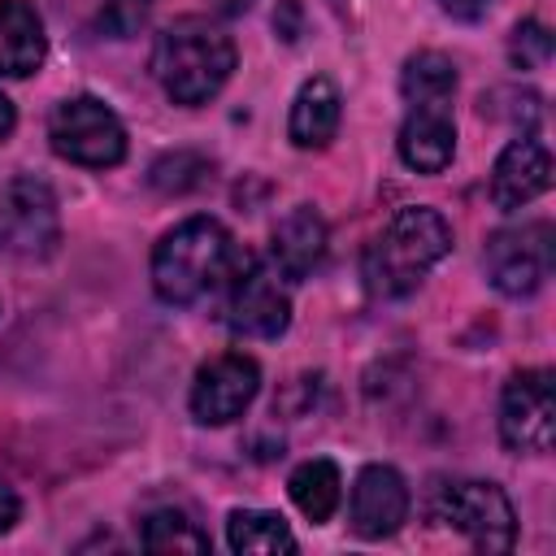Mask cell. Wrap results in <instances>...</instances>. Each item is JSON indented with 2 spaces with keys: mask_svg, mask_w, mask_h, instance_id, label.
Listing matches in <instances>:
<instances>
[{
  "mask_svg": "<svg viewBox=\"0 0 556 556\" xmlns=\"http://www.w3.org/2000/svg\"><path fill=\"white\" fill-rule=\"evenodd\" d=\"M500 439L508 452H547L556 439L552 369H521L500 395Z\"/></svg>",
  "mask_w": 556,
  "mask_h": 556,
  "instance_id": "cell-8",
  "label": "cell"
},
{
  "mask_svg": "<svg viewBox=\"0 0 556 556\" xmlns=\"http://www.w3.org/2000/svg\"><path fill=\"white\" fill-rule=\"evenodd\" d=\"M248 261L217 217H187L161 235L152 252V287L165 304H195L200 295L226 287V278Z\"/></svg>",
  "mask_w": 556,
  "mask_h": 556,
  "instance_id": "cell-1",
  "label": "cell"
},
{
  "mask_svg": "<svg viewBox=\"0 0 556 556\" xmlns=\"http://www.w3.org/2000/svg\"><path fill=\"white\" fill-rule=\"evenodd\" d=\"M13 126H17V113H13V100L0 91V143L13 135Z\"/></svg>",
  "mask_w": 556,
  "mask_h": 556,
  "instance_id": "cell-27",
  "label": "cell"
},
{
  "mask_svg": "<svg viewBox=\"0 0 556 556\" xmlns=\"http://www.w3.org/2000/svg\"><path fill=\"white\" fill-rule=\"evenodd\" d=\"M48 39H43V17L35 13L30 0H0V74L4 78H26L43 65Z\"/></svg>",
  "mask_w": 556,
  "mask_h": 556,
  "instance_id": "cell-15",
  "label": "cell"
},
{
  "mask_svg": "<svg viewBox=\"0 0 556 556\" xmlns=\"http://www.w3.org/2000/svg\"><path fill=\"white\" fill-rule=\"evenodd\" d=\"M508 61L517 70H543L552 61V30L543 22H534V17L517 22L513 39H508Z\"/></svg>",
  "mask_w": 556,
  "mask_h": 556,
  "instance_id": "cell-22",
  "label": "cell"
},
{
  "mask_svg": "<svg viewBox=\"0 0 556 556\" xmlns=\"http://www.w3.org/2000/svg\"><path fill=\"white\" fill-rule=\"evenodd\" d=\"M408 517V486L391 465H365L352 486V530L361 539H387Z\"/></svg>",
  "mask_w": 556,
  "mask_h": 556,
  "instance_id": "cell-11",
  "label": "cell"
},
{
  "mask_svg": "<svg viewBox=\"0 0 556 556\" xmlns=\"http://www.w3.org/2000/svg\"><path fill=\"white\" fill-rule=\"evenodd\" d=\"M61 243V208L43 178L22 174L0 187V252L43 261Z\"/></svg>",
  "mask_w": 556,
  "mask_h": 556,
  "instance_id": "cell-5",
  "label": "cell"
},
{
  "mask_svg": "<svg viewBox=\"0 0 556 556\" xmlns=\"http://www.w3.org/2000/svg\"><path fill=\"white\" fill-rule=\"evenodd\" d=\"M547 187H552V156H547V148H543L534 135L513 139V143L495 156V165H491V200H495L504 213L530 204V200L543 195Z\"/></svg>",
  "mask_w": 556,
  "mask_h": 556,
  "instance_id": "cell-12",
  "label": "cell"
},
{
  "mask_svg": "<svg viewBox=\"0 0 556 556\" xmlns=\"http://www.w3.org/2000/svg\"><path fill=\"white\" fill-rule=\"evenodd\" d=\"M400 91L408 104H452L456 65L443 52H413L400 70Z\"/></svg>",
  "mask_w": 556,
  "mask_h": 556,
  "instance_id": "cell-18",
  "label": "cell"
},
{
  "mask_svg": "<svg viewBox=\"0 0 556 556\" xmlns=\"http://www.w3.org/2000/svg\"><path fill=\"white\" fill-rule=\"evenodd\" d=\"M300 0H278V9H274V30L287 39V43H295L300 39Z\"/></svg>",
  "mask_w": 556,
  "mask_h": 556,
  "instance_id": "cell-24",
  "label": "cell"
},
{
  "mask_svg": "<svg viewBox=\"0 0 556 556\" xmlns=\"http://www.w3.org/2000/svg\"><path fill=\"white\" fill-rule=\"evenodd\" d=\"M552 256H556L552 222H521V226H504L486 239L482 265H486V278L500 295L521 300V295H534L547 282Z\"/></svg>",
  "mask_w": 556,
  "mask_h": 556,
  "instance_id": "cell-6",
  "label": "cell"
},
{
  "mask_svg": "<svg viewBox=\"0 0 556 556\" xmlns=\"http://www.w3.org/2000/svg\"><path fill=\"white\" fill-rule=\"evenodd\" d=\"M256 0H213V9L222 13V17H239V13H248Z\"/></svg>",
  "mask_w": 556,
  "mask_h": 556,
  "instance_id": "cell-28",
  "label": "cell"
},
{
  "mask_svg": "<svg viewBox=\"0 0 556 556\" xmlns=\"http://www.w3.org/2000/svg\"><path fill=\"white\" fill-rule=\"evenodd\" d=\"M456 156L452 104H413L400 126V161L417 174H443Z\"/></svg>",
  "mask_w": 556,
  "mask_h": 556,
  "instance_id": "cell-13",
  "label": "cell"
},
{
  "mask_svg": "<svg viewBox=\"0 0 556 556\" xmlns=\"http://www.w3.org/2000/svg\"><path fill=\"white\" fill-rule=\"evenodd\" d=\"M326 243H330V235H326L321 213H317L313 204H295V208L274 226V235H269L274 269H278L282 278H291V282H304V278L321 265Z\"/></svg>",
  "mask_w": 556,
  "mask_h": 556,
  "instance_id": "cell-14",
  "label": "cell"
},
{
  "mask_svg": "<svg viewBox=\"0 0 556 556\" xmlns=\"http://www.w3.org/2000/svg\"><path fill=\"white\" fill-rule=\"evenodd\" d=\"M139 543L148 552H208V534L182 508H156L139 526Z\"/></svg>",
  "mask_w": 556,
  "mask_h": 556,
  "instance_id": "cell-20",
  "label": "cell"
},
{
  "mask_svg": "<svg viewBox=\"0 0 556 556\" xmlns=\"http://www.w3.org/2000/svg\"><path fill=\"white\" fill-rule=\"evenodd\" d=\"M491 4H495V0H439V9H443L447 17H456V22H478V17L491 13Z\"/></svg>",
  "mask_w": 556,
  "mask_h": 556,
  "instance_id": "cell-25",
  "label": "cell"
},
{
  "mask_svg": "<svg viewBox=\"0 0 556 556\" xmlns=\"http://www.w3.org/2000/svg\"><path fill=\"white\" fill-rule=\"evenodd\" d=\"M226 543L235 552H295V534L278 513L261 508H235L226 517Z\"/></svg>",
  "mask_w": 556,
  "mask_h": 556,
  "instance_id": "cell-19",
  "label": "cell"
},
{
  "mask_svg": "<svg viewBox=\"0 0 556 556\" xmlns=\"http://www.w3.org/2000/svg\"><path fill=\"white\" fill-rule=\"evenodd\" d=\"M261 391V365L243 352H222L195 369L191 382V413L200 426H226L248 413Z\"/></svg>",
  "mask_w": 556,
  "mask_h": 556,
  "instance_id": "cell-10",
  "label": "cell"
},
{
  "mask_svg": "<svg viewBox=\"0 0 556 556\" xmlns=\"http://www.w3.org/2000/svg\"><path fill=\"white\" fill-rule=\"evenodd\" d=\"M339 117H343L339 87L317 74L295 91V104H291V117H287V135H291L295 148H326L334 139V130H339Z\"/></svg>",
  "mask_w": 556,
  "mask_h": 556,
  "instance_id": "cell-16",
  "label": "cell"
},
{
  "mask_svg": "<svg viewBox=\"0 0 556 556\" xmlns=\"http://www.w3.org/2000/svg\"><path fill=\"white\" fill-rule=\"evenodd\" d=\"M17 517H22V500H17V491H13L9 482H0V534H4Z\"/></svg>",
  "mask_w": 556,
  "mask_h": 556,
  "instance_id": "cell-26",
  "label": "cell"
},
{
  "mask_svg": "<svg viewBox=\"0 0 556 556\" xmlns=\"http://www.w3.org/2000/svg\"><path fill=\"white\" fill-rule=\"evenodd\" d=\"M148 9H152V0H100V17L96 22H100L104 35L126 39V35H135L143 26Z\"/></svg>",
  "mask_w": 556,
  "mask_h": 556,
  "instance_id": "cell-23",
  "label": "cell"
},
{
  "mask_svg": "<svg viewBox=\"0 0 556 556\" xmlns=\"http://www.w3.org/2000/svg\"><path fill=\"white\" fill-rule=\"evenodd\" d=\"M235 70V43L208 17H178L152 43V74L174 104H208Z\"/></svg>",
  "mask_w": 556,
  "mask_h": 556,
  "instance_id": "cell-2",
  "label": "cell"
},
{
  "mask_svg": "<svg viewBox=\"0 0 556 556\" xmlns=\"http://www.w3.org/2000/svg\"><path fill=\"white\" fill-rule=\"evenodd\" d=\"M48 139L61 161L87 165V169H109L126 156V126L96 96L61 100L48 117Z\"/></svg>",
  "mask_w": 556,
  "mask_h": 556,
  "instance_id": "cell-4",
  "label": "cell"
},
{
  "mask_svg": "<svg viewBox=\"0 0 556 556\" xmlns=\"http://www.w3.org/2000/svg\"><path fill=\"white\" fill-rule=\"evenodd\" d=\"M452 248V226L426 204L400 208L365 252V278L378 295H408Z\"/></svg>",
  "mask_w": 556,
  "mask_h": 556,
  "instance_id": "cell-3",
  "label": "cell"
},
{
  "mask_svg": "<svg viewBox=\"0 0 556 556\" xmlns=\"http://www.w3.org/2000/svg\"><path fill=\"white\" fill-rule=\"evenodd\" d=\"M439 521H447L456 534H465L478 552H508L517 539V517L508 495L495 482H452L439 495Z\"/></svg>",
  "mask_w": 556,
  "mask_h": 556,
  "instance_id": "cell-7",
  "label": "cell"
},
{
  "mask_svg": "<svg viewBox=\"0 0 556 556\" xmlns=\"http://www.w3.org/2000/svg\"><path fill=\"white\" fill-rule=\"evenodd\" d=\"M287 491H291L295 508H300L313 526H321V521H330V517H334V508H339V500H343L339 465H334V460H326V456L304 460V465L287 478Z\"/></svg>",
  "mask_w": 556,
  "mask_h": 556,
  "instance_id": "cell-17",
  "label": "cell"
},
{
  "mask_svg": "<svg viewBox=\"0 0 556 556\" xmlns=\"http://www.w3.org/2000/svg\"><path fill=\"white\" fill-rule=\"evenodd\" d=\"M226 326L248 339H278L291 321V300L261 261H243L226 278Z\"/></svg>",
  "mask_w": 556,
  "mask_h": 556,
  "instance_id": "cell-9",
  "label": "cell"
},
{
  "mask_svg": "<svg viewBox=\"0 0 556 556\" xmlns=\"http://www.w3.org/2000/svg\"><path fill=\"white\" fill-rule=\"evenodd\" d=\"M213 161L204 156V152H191V148H178V152H165L152 169H148V182L156 187V191H165V195H187V191H195V187H204L213 174Z\"/></svg>",
  "mask_w": 556,
  "mask_h": 556,
  "instance_id": "cell-21",
  "label": "cell"
}]
</instances>
